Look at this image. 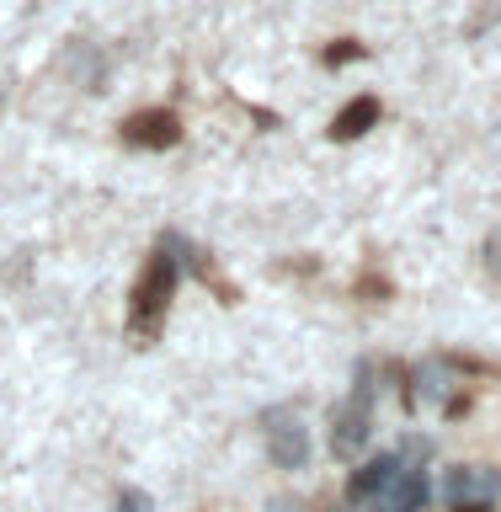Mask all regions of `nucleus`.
Instances as JSON below:
<instances>
[{
  "instance_id": "nucleus-1",
  "label": "nucleus",
  "mask_w": 501,
  "mask_h": 512,
  "mask_svg": "<svg viewBox=\"0 0 501 512\" xmlns=\"http://www.w3.org/2000/svg\"><path fill=\"white\" fill-rule=\"evenodd\" d=\"M171 288H176V256H171V246H160V251L150 256V267L139 272L134 304H128V320H134L139 336H155V331H160L166 304H171Z\"/></svg>"
},
{
  "instance_id": "nucleus-2",
  "label": "nucleus",
  "mask_w": 501,
  "mask_h": 512,
  "mask_svg": "<svg viewBox=\"0 0 501 512\" xmlns=\"http://www.w3.org/2000/svg\"><path fill=\"white\" fill-rule=\"evenodd\" d=\"M368 422H374V390H368V384H358V390H352V400H342V406L331 411V448H336V459L363 454Z\"/></svg>"
},
{
  "instance_id": "nucleus-3",
  "label": "nucleus",
  "mask_w": 501,
  "mask_h": 512,
  "mask_svg": "<svg viewBox=\"0 0 501 512\" xmlns=\"http://www.w3.org/2000/svg\"><path fill=\"white\" fill-rule=\"evenodd\" d=\"M176 139H182V123H176V112H166V107L134 112V118L123 123V144H134V150H171Z\"/></svg>"
},
{
  "instance_id": "nucleus-4",
  "label": "nucleus",
  "mask_w": 501,
  "mask_h": 512,
  "mask_svg": "<svg viewBox=\"0 0 501 512\" xmlns=\"http://www.w3.org/2000/svg\"><path fill=\"white\" fill-rule=\"evenodd\" d=\"M368 507H374V512H422V507H427V475L400 464V475H395Z\"/></svg>"
},
{
  "instance_id": "nucleus-5",
  "label": "nucleus",
  "mask_w": 501,
  "mask_h": 512,
  "mask_svg": "<svg viewBox=\"0 0 501 512\" xmlns=\"http://www.w3.org/2000/svg\"><path fill=\"white\" fill-rule=\"evenodd\" d=\"M496 491H501V475L480 470V464H459V470H448V480H443L448 502H496Z\"/></svg>"
},
{
  "instance_id": "nucleus-6",
  "label": "nucleus",
  "mask_w": 501,
  "mask_h": 512,
  "mask_svg": "<svg viewBox=\"0 0 501 512\" xmlns=\"http://www.w3.org/2000/svg\"><path fill=\"white\" fill-rule=\"evenodd\" d=\"M267 454H272L278 470H299V464L310 459V432L299 427V416H294V422L267 427Z\"/></svg>"
},
{
  "instance_id": "nucleus-7",
  "label": "nucleus",
  "mask_w": 501,
  "mask_h": 512,
  "mask_svg": "<svg viewBox=\"0 0 501 512\" xmlns=\"http://www.w3.org/2000/svg\"><path fill=\"white\" fill-rule=\"evenodd\" d=\"M400 475V454H379V459H368L358 475H352V486H347V496L352 502H374V496L390 486V480Z\"/></svg>"
},
{
  "instance_id": "nucleus-8",
  "label": "nucleus",
  "mask_w": 501,
  "mask_h": 512,
  "mask_svg": "<svg viewBox=\"0 0 501 512\" xmlns=\"http://www.w3.org/2000/svg\"><path fill=\"white\" fill-rule=\"evenodd\" d=\"M374 123H379V102H374V96H358V102H347L342 112H336L331 139H358V134H368Z\"/></svg>"
},
{
  "instance_id": "nucleus-9",
  "label": "nucleus",
  "mask_w": 501,
  "mask_h": 512,
  "mask_svg": "<svg viewBox=\"0 0 501 512\" xmlns=\"http://www.w3.org/2000/svg\"><path fill=\"white\" fill-rule=\"evenodd\" d=\"M352 59H363V48L352 43V38H342V43L326 48V64H352Z\"/></svg>"
},
{
  "instance_id": "nucleus-10",
  "label": "nucleus",
  "mask_w": 501,
  "mask_h": 512,
  "mask_svg": "<svg viewBox=\"0 0 501 512\" xmlns=\"http://www.w3.org/2000/svg\"><path fill=\"white\" fill-rule=\"evenodd\" d=\"M118 512H150V496L144 491H118Z\"/></svg>"
},
{
  "instance_id": "nucleus-11",
  "label": "nucleus",
  "mask_w": 501,
  "mask_h": 512,
  "mask_svg": "<svg viewBox=\"0 0 501 512\" xmlns=\"http://www.w3.org/2000/svg\"><path fill=\"white\" fill-rule=\"evenodd\" d=\"M454 512H491V502H454Z\"/></svg>"
},
{
  "instance_id": "nucleus-12",
  "label": "nucleus",
  "mask_w": 501,
  "mask_h": 512,
  "mask_svg": "<svg viewBox=\"0 0 501 512\" xmlns=\"http://www.w3.org/2000/svg\"><path fill=\"white\" fill-rule=\"evenodd\" d=\"M491 267H501V230L491 235Z\"/></svg>"
}]
</instances>
